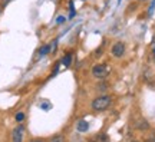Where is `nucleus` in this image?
<instances>
[{
	"mask_svg": "<svg viewBox=\"0 0 155 142\" xmlns=\"http://www.w3.org/2000/svg\"><path fill=\"white\" fill-rule=\"evenodd\" d=\"M112 104V98L108 96V95H102V96H98L92 101V108L94 111H98V112H102V111L108 109Z\"/></svg>",
	"mask_w": 155,
	"mask_h": 142,
	"instance_id": "nucleus-1",
	"label": "nucleus"
},
{
	"mask_svg": "<svg viewBox=\"0 0 155 142\" xmlns=\"http://www.w3.org/2000/svg\"><path fill=\"white\" fill-rule=\"evenodd\" d=\"M109 73V68L104 63H99V65H95L92 68V75H94L96 79H105Z\"/></svg>",
	"mask_w": 155,
	"mask_h": 142,
	"instance_id": "nucleus-2",
	"label": "nucleus"
},
{
	"mask_svg": "<svg viewBox=\"0 0 155 142\" xmlns=\"http://www.w3.org/2000/svg\"><path fill=\"white\" fill-rule=\"evenodd\" d=\"M111 53L114 58H122L125 55V43L124 42H116L111 49Z\"/></svg>",
	"mask_w": 155,
	"mask_h": 142,
	"instance_id": "nucleus-3",
	"label": "nucleus"
},
{
	"mask_svg": "<svg viewBox=\"0 0 155 142\" xmlns=\"http://www.w3.org/2000/svg\"><path fill=\"white\" fill-rule=\"evenodd\" d=\"M23 137H25V126L17 125L13 132H12V141L13 142H23Z\"/></svg>",
	"mask_w": 155,
	"mask_h": 142,
	"instance_id": "nucleus-4",
	"label": "nucleus"
},
{
	"mask_svg": "<svg viewBox=\"0 0 155 142\" xmlns=\"http://www.w3.org/2000/svg\"><path fill=\"white\" fill-rule=\"evenodd\" d=\"M76 129L79 132H86L89 129V124L86 122V121H79L76 124Z\"/></svg>",
	"mask_w": 155,
	"mask_h": 142,
	"instance_id": "nucleus-5",
	"label": "nucleus"
},
{
	"mask_svg": "<svg viewBox=\"0 0 155 142\" xmlns=\"http://www.w3.org/2000/svg\"><path fill=\"white\" fill-rule=\"evenodd\" d=\"M92 142H108V135H106V134H98V135L92 139Z\"/></svg>",
	"mask_w": 155,
	"mask_h": 142,
	"instance_id": "nucleus-6",
	"label": "nucleus"
},
{
	"mask_svg": "<svg viewBox=\"0 0 155 142\" xmlns=\"http://www.w3.org/2000/svg\"><path fill=\"white\" fill-rule=\"evenodd\" d=\"M50 49H52V48H50L49 45H45L43 48H40V49H39V52H38L39 58H40V56H46L50 52Z\"/></svg>",
	"mask_w": 155,
	"mask_h": 142,
	"instance_id": "nucleus-7",
	"label": "nucleus"
},
{
	"mask_svg": "<svg viewBox=\"0 0 155 142\" xmlns=\"http://www.w3.org/2000/svg\"><path fill=\"white\" fill-rule=\"evenodd\" d=\"M49 142H65V138L62 137V135H55V137L50 138Z\"/></svg>",
	"mask_w": 155,
	"mask_h": 142,
	"instance_id": "nucleus-8",
	"label": "nucleus"
},
{
	"mask_svg": "<svg viewBox=\"0 0 155 142\" xmlns=\"http://www.w3.org/2000/svg\"><path fill=\"white\" fill-rule=\"evenodd\" d=\"M71 62H72V55H66L62 60V63L65 66H71Z\"/></svg>",
	"mask_w": 155,
	"mask_h": 142,
	"instance_id": "nucleus-9",
	"label": "nucleus"
},
{
	"mask_svg": "<svg viewBox=\"0 0 155 142\" xmlns=\"http://www.w3.org/2000/svg\"><path fill=\"white\" fill-rule=\"evenodd\" d=\"M23 119H25V114H23V112H19V114L16 115V121L17 122H22Z\"/></svg>",
	"mask_w": 155,
	"mask_h": 142,
	"instance_id": "nucleus-10",
	"label": "nucleus"
},
{
	"mask_svg": "<svg viewBox=\"0 0 155 142\" xmlns=\"http://www.w3.org/2000/svg\"><path fill=\"white\" fill-rule=\"evenodd\" d=\"M63 22H65V17H63V16L58 17V23H59V25H61V23H63Z\"/></svg>",
	"mask_w": 155,
	"mask_h": 142,
	"instance_id": "nucleus-11",
	"label": "nucleus"
},
{
	"mask_svg": "<svg viewBox=\"0 0 155 142\" xmlns=\"http://www.w3.org/2000/svg\"><path fill=\"white\" fill-rule=\"evenodd\" d=\"M152 53H154V59H155V45L152 46Z\"/></svg>",
	"mask_w": 155,
	"mask_h": 142,
	"instance_id": "nucleus-12",
	"label": "nucleus"
},
{
	"mask_svg": "<svg viewBox=\"0 0 155 142\" xmlns=\"http://www.w3.org/2000/svg\"><path fill=\"white\" fill-rule=\"evenodd\" d=\"M32 142H43L42 139H35V141H32Z\"/></svg>",
	"mask_w": 155,
	"mask_h": 142,
	"instance_id": "nucleus-13",
	"label": "nucleus"
},
{
	"mask_svg": "<svg viewBox=\"0 0 155 142\" xmlns=\"http://www.w3.org/2000/svg\"><path fill=\"white\" fill-rule=\"evenodd\" d=\"M145 142H155V141H151V139H147V141Z\"/></svg>",
	"mask_w": 155,
	"mask_h": 142,
	"instance_id": "nucleus-14",
	"label": "nucleus"
},
{
	"mask_svg": "<svg viewBox=\"0 0 155 142\" xmlns=\"http://www.w3.org/2000/svg\"><path fill=\"white\" fill-rule=\"evenodd\" d=\"M139 2H145V0H139Z\"/></svg>",
	"mask_w": 155,
	"mask_h": 142,
	"instance_id": "nucleus-15",
	"label": "nucleus"
},
{
	"mask_svg": "<svg viewBox=\"0 0 155 142\" xmlns=\"http://www.w3.org/2000/svg\"><path fill=\"white\" fill-rule=\"evenodd\" d=\"M154 45H155V39H154Z\"/></svg>",
	"mask_w": 155,
	"mask_h": 142,
	"instance_id": "nucleus-16",
	"label": "nucleus"
}]
</instances>
